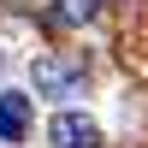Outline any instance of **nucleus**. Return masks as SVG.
Listing matches in <instances>:
<instances>
[{
	"instance_id": "1",
	"label": "nucleus",
	"mask_w": 148,
	"mask_h": 148,
	"mask_svg": "<svg viewBox=\"0 0 148 148\" xmlns=\"http://www.w3.org/2000/svg\"><path fill=\"white\" fill-rule=\"evenodd\" d=\"M30 83H36V95H47V101H77V95L89 89V71H83L71 53H36Z\"/></svg>"
},
{
	"instance_id": "2",
	"label": "nucleus",
	"mask_w": 148,
	"mask_h": 148,
	"mask_svg": "<svg viewBox=\"0 0 148 148\" xmlns=\"http://www.w3.org/2000/svg\"><path fill=\"white\" fill-rule=\"evenodd\" d=\"M47 142L53 148H101V125L89 113H77V107H65V113L47 119Z\"/></svg>"
},
{
	"instance_id": "3",
	"label": "nucleus",
	"mask_w": 148,
	"mask_h": 148,
	"mask_svg": "<svg viewBox=\"0 0 148 148\" xmlns=\"http://www.w3.org/2000/svg\"><path fill=\"white\" fill-rule=\"evenodd\" d=\"M36 130V101L24 89H0V142H24Z\"/></svg>"
},
{
	"instance_id": "4",
	"label": "nucleus",
	"mask_w": 148,
	"mask_h": 148,
	"mask_svg": "<svg viewBox=\"0 0 148 148\" xmlns=\"http://www.w3.org/2000/svg\"><path fill=\"white\" fill-rule=\"evenodd\" d=\"M47 18H53L59 30H83V24L101 18V0H53V6H47Z\"/></svg>"
}]
</instances>
